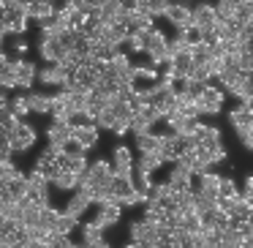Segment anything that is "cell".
I'll return each instance as SVG.
<instances>
[{
  "label": "cell",
  "instance_id": "1",
  "mask_svg": "<svg viewBox=\"0 0 253 248\" xmlns=\"http://www.w3.org/2000/svg\"><path fill=\"white\" fill-rule=\"evenodd\" d=\"M161 240V232H158V224L147 218H136L131 224V243L139 248H155Z\"/></svg>",
  "mask_w": 253,
  "mask_h": 248
},
{
  "label": "cell",
  "instance_id": "2",
  "mask_svg": "<svg viewBox=\"0 0 253 248\" xmlns=\"http://www.w3.org/2000/svg\"><path fill=\"white\" fill-rule=\"evenodd\" d=\"M193 106H196L199 117H202V115H210V117L218 115V112L223 109V90L215 88V85H207V90L193 101Z\"/></svg>",
  "mask_w": 253,
  "mask_h": 248
},
{
  "label": "cell",
  "instance_id": "3",
  "mask_svg": "<svg viewBox=\"0 0 253 248\" xmlns=\"http://www.w3.org/2000/svg\"><path fill=\"white\" fill-rule=\"evenodd\" d=\"M36 139H39V134H36V128L30 126V123H19L17 131L11 134V150L14 153H28L30 148L36 145Z\"/></svg>",
  "mask_w": 253,
  "mask_h": 248
},
{
  "label": "cell",
  "instance_id": "4",
  "mask_svg": "<svg viewBox=\"0 0 253 248\" xmlns=\"http://www.w3.org/2000/svg\"><path fill=\"white\" fill-rule=\"evenodd\" d=\"M71 139L82 150H90V148H95V145H98V128H95L93 123H74Z\"/></svg>",
  "mask_w": 253,
  "mask_h": 248
},
{
  "label": "cell",
  "instance_id": "5",
  "mask_svg": "<svg viewBox=\"0 0 253 248\" xmlns=\"http://www.w3.org/2000/svg\"><path fill=\"white\" fill-rule=\"evenodd\" d=\"M112 169H115L117 177H133V155L126 145L115 148V153H112Z\"/></svg>",
  "mask_w": 253,
  "mask_h": 248
},
{
  "label": "cell",
  "instance_id": "6",
  "mask_svg": "<svg viewBox=\"0 0 253 248\" xmlns=\"http://www.w3.org/2000/svg\"><path fill=\"white\" fill-rule=\"evenodd\" d=\"M14 77H17V88H33L36 77H39V71H36V66L30 60H25V57H14Z\"/></svg>",
  "mask_w": 253,
  "mask_h": 248
},
{
  "label": "cell",
  "instance_id": "7",
  "mask_svg": "<svg viewBox=\"0 0 253 248\" xmlns=\"http://www.w3.org/2000/svg\"><path fill=\"white\" fill-rule=\"evenodd\" d=\"M166 19L174 25L177 30H185V28H193V14H191V6H182V3H169L166 8Z\"/></svg>",
  "mask_w": 253,
  "mask_h": 248
},
{
  "label": "cell",
  "instance_id": "8",
  "mask_svg": "<svg viewBox=\"0 0 253 248\" xmlns=\"http://www.w3.org/2000/svg\"><path fill=\"white\" fill-rule=\"evenodd\" d=\"M68 68H63L60 63L57 66H44V68H39V82L41 85H55V88H66V79H68Z\"/></svg>",
  "mask_w": 253,
  "mask_h": 248
},
{
  "label": "cell",
  "instance_id": "9",
  "mask_svg": "<svg viewBox=\"0 0 253 248\" xmlns=\"http://www.w3.org/2000/svg\"><path fill=\"white\" fill-rule=\"evenodd\" d=\"M120 213H123V204L104 202V204H98V213L93 215V221L101 226V229H106V226H115L117 221H120Z\"/></svg>",
  "mask_w": 253,
  "mask_h": 248
},
{
  "label": "cell",
  "instance_id": "10",
  "mask_svg": "<svg viewBox=\"0 0 253 248\" xmlns=\"http://www.w3.org/2000/svg\"><path fill=\"white\" fill-rule=\"evenodd\" d=\"M166 183L174 188V194H191L193 191V175L180 164H174V169H171V175H169Z\"/></svg>",
  "mask_w": 253,
  "mask_h": 248
},
{
  "label": "cell",
  "instance_id": "11",
  "mask_svg": "<svg viewBox=\"0 0 253 248\" xmlns=\"http://www.w3.org/2000/svg\"><path fill=\"white\" fill-rule=\"evenodd\" d=\"M90 204H93V202H90V197H87V194H84V191H77V194H74V197L66 202V210H63V213L79 221L84 213H87V207H90Z\"/></svg>",
  "mask_w": 253,
  "mask_h": 248
},
{
  "label": "cell",
  "instance_id": "12",
  "mask_svg": "<svg viewBox=\"0 0 253 248\" xmlns=\"http://www.w3.org/2000/svg\"><path fill=\"white\" fill-rule=\"evenodd\" d=\"M71 131H74V126H68V123H52V126L46 128V139H49V145L66 148V145L71 142Z\"/></svg>",
  "mask_w": 253,
  "mask_h": 248
},
{
  "label": "cell",
  "instance_id": "13",
  "mask_svg": "<svg viewBox=\"0 0 253 248\" xmlns=\"http://www.w3.org/2000/svg\"><path fill=\"white\" fill-rule=\"evenodd\" d=\"M57 17V8L52 3H28V19H36V22H49V19Z\"/></svg>",
  "mask_w": 253,
  "mask_h": 248
},
{
  "label": "cell",
  "instance_id": "14",
  "mask_svg": "<svg viewBox=\"0 0 253 248\" xmlns=\"http://www.w3.org/2000/svg\"><path fill=\"white\" fill-rule=\"evenodd\" d=\"M220 180H223V175L204 172V175H199V191L207 194V197H212V199H218L220 197Z\"/></svg>",
  "mask_w": 253,
  "mask_h": 248
},
{
  "label": "cell",
  "instance_id": "15",
  "mask_svg": "<svg viewBox=\"0 0 253 248\" xmlns=\"http://www.w3.org/2000/svg\"><path fill=\"white\" fill-rule=\"evenodd\" d=\"M164 161H161L158 153H139V161H136V175H153L155 169H161Z\"/></svg>",
  "mask_w": 253,
  "mask_h": 248
},
{
  "label": "cell",
  "instance_id": "16",
  "mask_svg": "<svg viewBox=\"0 0 253 248\" xmlns=\"http://www.w3.org/2000/svg\"><path fill=\"white\" fill-rule=\"evenodd\" d=\"M30 112L33 115H52V96L46 93H28Z\"/></svg>",
  "mask_w": 253,
  "mask_h": 248
},
{
  "label": "cell",
  "instance_id": "17",
  "mask_svg": "<svg viewBox=\"0 0 253 248\" xmlns=\"http://www.w3.org/2000/svg\"><path fill=\"white\" fill-rule=\"evenodd\" d=\"M229 123L237 128V131H242V128H253V115L245 109V104L234 106V109L229 112Z\"/></svg>",
  "mask_w": 253,
  "mask_h": 248
},
{
  "label": "cell",
  "instance_id": "18",
  "mask_svg": "<svg viewBox=\"0 0 253 248\" xmlns=\"http://www.w3.org/2000/svg\"><path fill=\"white\" fill-rule=\"evenodd\" d=\"M161 145H164V137L161 134H142V137H136V148L139 153H161Z\"/></svg>",
  "mask_w": 253,
  "mask_h": 248
},
{
  "label": "cell",
  "instance_id": "19",
  "mask_svg": "<svg viewBox=\"0 0 253 248\" xmlns=\"http://www.w3.org/2000/svg\"><path fill=\"white\" fill-rule=\"evenodd\" d=\"M60 166L66 172H74V175H84V172H87V158H84V153H77V155H66V158L60 161Z\"/></svg>",
  "mask_w": 253,
  "mask_h": 248
},
{
  "label": "cell",
  "instance_id": "20",
  "mask_svg": "<svg viewBox=\"0 0 253 248\" xmlns=\"http://www.w3.org/2000/svg\"><path fill=\"white\" fill-rule=\"evenodd\" d=\"M33 169H36V172H41V175H44L46 180L52 183V177H55L57 172L63 169V166H60V161H55V158H49V155H44V153H41V158L36 161V166H33Z\"/></svg>",
  "mask_w": 253,
  "mask_h": 248
},
{
  "label": "cell",
  "instance_id": "21",
  "mask_svg": "<svg viewBox=\"0 0 253 248\" xmlns=\"http://www.w3.org/2000/svg\"><path fill=\"white\" fill-rule=\"evenodd\" d=\"M52 186L63 188V191H74V188H79V177L74 175V172H66V169H60L55 177H52Z\"/></svg>",
  "mask_w": 253,
  "mask_h": 248
},
{
  "label": "cell",
  "instance_id": "22",
  "mask_svg": "<svg viewBox=\"0 0 253 248\" xmlns=\"http://www.w3.org/2000/svg\"><path fill=\"white\" fill-rule=\"evenodd\" d=\"M0 88H17V77H14V57L6 63H0Z\"/></svg>",
  "mask_w": 253,
  "mask_h": 248
},
{
  "label": "cell",
  "instance_id": "23",
  "mask_svg": "<svg viewBox=\"0 0 253 248\" xmlns=\"http://www.w3.org/2000/svg\"><path fill=\"white\" fill-rule=\"evenodd\" d=\"M82 240L84 246H93V243H101L104 240V229H101L95 221H87V224L82 226Z\"/></svg>",
  "mask_w": 253,
  "mask_h": 248
},
{
  "label": "cell",
  "instance_id": "24",
  "mask_svg": "<svg viewBox=\"0 0 253 248\" xmlns=\"http://www.w3.org/2000/svg\"><path fill=\"white\" fill-rule=\"evenodd\" d=\"M215 17L220 25H231L237 19V3H218L215 6Z\"/></svg>",
  "mask_w": 253,
  "mask_h": 248
},
{
  "label": "cell",
  "instance_id": "25",
  "mask_svg": "<svg viewBox=\"0 0 253 248\" xmlns=\"http://www.w3.org/2000/svg\"><path fill=\"white\" fill-rule=\"evenodd\" d=\"M57 218H60V213H57L55 207H44L41 210V215H39V229H44V232H55V224H57Z\"/></svg>",
  "mask_w": 253,
  "mask_h": 248
},
{
  "label": "cell",
  "instance_id": "26",
  "mask_svg": "<svg viewBox=\"0 0 253 248\" xmlns=\"http://www.w3.org/2000/svg\"><path fill=\"white\" fill-rule=\"evenodd\" d=\"M8 191H11L14 202L25 199V194H28V175H22V172H19V177H14V180L8 183Z\"/></svg>",
  "mask_w": 253,
  "mask_h": 248
},
{
  "label": "cell",
  "instance_id": "27",
  "mask_svg": "<svg viewBox=\"0 0 253 248\" xmlns=\"http://www.w3.org/2000/svg\"><path fill=\"white\" fill-rule=\"evenodd\" d=\"M191 60H193V66H207L210 60H212V55H210V44H196V47H191Z\"/></svg>",
  "mask_w": 253,
  "mask_h": 248
},
{
  "label": "cell",
  "instance_id": "28",
  "mask_svg": "<svg viewBox=\"0 0 253 248\" xmlns=\"http://www.w3.org/2000/svg\"><path fill=\"white\" fill-rule=\"evenodd\" d=\"M77 224H79L77 218H71V215L60 213V218H57V224H55V232H52V235H68V237H71V232L77 229Z\"/></svg>",
  "mask_w": 253,
  "mask_h": 248
},
{
  "label": "cell",
  "instance_id": "29",
  "mask_svg": "<svg viewBox=\"0 0 253 248\" xmlns=\"http://www.w3.org/2000/svg\"><path fill=\"white\" fill-rule=\"evenodd\" d=\"M11 112L14 115L19 117V120H25V117L28 115H33V112H30V101H28V93L25 96H17V99H11Z\"/></svg>",
  "mask_w": 253,
  "mask_h": 248
},
{
  "label": "cell",
  "instance_id": "30",
  "mask_svg": "<svg viewBox=\"0 0 253 248\" xmlns=\"http://www.w3.org/2000/svg\"><path fill=\"white\" fill-rule=\"evenodd\" d=\"M117 126V115L112 106H106L104 112H98V117H95V128H106V131H112V128Z\"/></svg>",
  "mask_w": 253,
  "mask_h": 248
},
{
  "label": "cell",
  "instance_id": "31",
  "mask_svg": "<svg viewBox=\"0 0 253 248\" xmlns=\"http://www.w3.org/2000/svg\"><path fill=\"white\" fill-rule=\"evenodd\" d=\"M133 71H136V79H153V82L161 79V71L153 63H139V66H133Z\"/></svg>",
  "mask_w": 253,
  "mask_h": 248
},
{
  "label": "cell",
  "instance_id": "32",
  "mask_svg": "<svg viewBox=\"0 0 253 248\" xmlns=\"http://www.w3.org/2000/svg\"><path fill=\"white\" fill-rule=\"evenodd\" d=\"M150 128H153V123H150L147 117H142V115H133V117H131V131L136 134V137L150 134Z\"/></svg>",
  "mask_w": 253,
  "mask_h": 248
},
{
  "label": "cell",
  "instance_id": "33",
  "mask_svg": "<svg viewBox=\"0 0 253 248\" xmlns=\"http://www.w3.org/2000/svg\"><path fill=\"white\" fill-rule=\"evenodd\" d=\"M234 197H240L237 183L231 180V177H223V180H220V199H234Z\"/></svg>",
  "mask_w": 253,
  "mask_h": 248
},
{
  "label": "cell",
  "instance_id": "34",
  "mask_svg": "<svg viewBox=\"0 0 253 248\" xmlns=\"http://www.w3.org/2000/svg\"><path fill=\"white\" fill-rule=\"evenodd\" d=\"M14 177H19V169L11 161H3V164H0V183H11Z\"/></svg>",
  "mask_w": 253,
  "mask_h": 248
},
{
  "label": "cell",
  "instance_id": "35",
  "mask_svg": "<svg viewBox=\"0 0 253 248\" xmlns=\"http://www.w3.org/2000/svg\"><path fill=\"white\" fill-rule=\"evenodd\" d=\"M166 8H169V3H161V0H153V3H147V14H150L153 19L166 17Z\"/></svg>",
  "mask_w": 253,
  "mask_h": 248
},
{
  "label": "cell",
  "instance_id": "36",
  "mask_svg": "<svg viewBox=\"0 0 253 248\" xmlns=\"http://www.w3.org/2000/svg\"><path fill=\"white\" fill-rule=\"evenodd\" d=\"M144 36H147V33H128L126 44L131 47L133 52H144Z\"/></svg>",
  "mask_w": 253,
  "mask_h": 248
},
{
  "label": "cell",
  "instance_id": "37",
  "mask_svg": "<svg viewBox=\"0 0 253 248\" xmlns=\"http://www.w3.org/2000/svg\"><path fill=\"white\" fill-rule=\"evenodd\" d=\"M237 139H240L242 148L253 153V128H242V131H237Z\"/></svg>",
  "mask_w": 253,
  "mask_h": 248
},
{
  "label": "cell",
  "instance_id": "38",
  "mask_svg": "<svg viewBox=\"0 0 253 248\" xmlns=\"http://www.w3.org/2000/svg\"><path fill=\"white\" fill-rule=\"evenodd\" d=\"M242 197H245L248 202L253 204V175H248V180H245V188H242Z\"/></svg>",
  "mask_w": 253,
  "mask_h": 248
},
{
  "label": "cell",
  "instance_id": "39",
  "mask_svg": "<svg viewBox=\"0 0 253 248\" xmlns=\"http://www.w3.org/2000/svg\"><path fill=\"white\" fill-rule=\"evenodd\" d=\"M28 50H30V44H28V41L22 39V36H19V39L14 41V52H17V55H25V52H28Z\"/></svg>",
  "mask_w": 253,
  "mask_h": 248
},
{
  "label": "cell",
  "instance_id": "40",
  "mask_svg": "<svg viewBox=\"0 0 253 248\" xmlns=\"http://www.w3.org/2000/svg\"><path fill=\"white\" fill-rule=\"evenodd\" d=\"M3 112H11V99H8V93L0 90V115H3Z\"/></svg>",
  "mask_w": 253,
  "mask_h": 248
},
{
  "label": "cell",
  "instance_id": "41",
  "mask_svg": "<svg viewBox=\"0 0 253 248\" xmlns=\"http://www.w3.org/2000/svg\"><path fill=\"white\" fill-rule=\"evenodd\" d=\"M84 248H109V243L101 240V243H93V246H84Z\"/></svg>",
  "mask_w": 253,
  "mask_h": 248
},
{
  "label": "cell",
  "instance_id": "42",
  "mask_svg": "<svg viewBox=\"0 0 253 248\" xmlns=\"http://www.w3.org/2000/svg\"><path fill=\"white\" fill-rule=\"evenodd\" d=\"M126 248H139V246H133V243H131V246H126Z\"/></svg>",
  "mask_w": 253,
  "mask_h": 248
},
{
  "label": "cell",
  "instance_id": "43",
  "mask_svg": "<svg viewBox=\"0 0 253 248\" xmlns=\"http://www.w3.org/2000/svg\"><path fill=\"white\" fill-rule=\"evenodd\" d=\"M251 8H253V3H251Z\"/></svg>",
  "mask_w": 253,
  "mask_h": 248
}]
</instances>
